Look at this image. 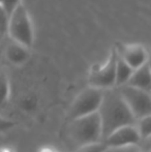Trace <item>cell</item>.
Masks as SVG:
<instances>
[{"instance_id":"8","label":"cell","mask_w":151,"mask_h":152,"mask_svg":"<svg viewBox=\"0 0 151 152\" xmlns=\"http://www.w3.org/2000/svg\"><path fill=\"white\" fill-rule=\"evenodd\" d=\"M116 50L119 57H121L133 69L140 67L146 62L149 61L147 50L141 44L125 45Z\"/></svg>"},{"instance_id":"1","label":"cell","mask_w":151,"mask_h":152,"mask_svg":"<svg viewBox=\"0 0 151 152\" xmlns=\"http://www.w3.org/2000/svg\"><path fill=\"white\" fill-rule=\"evenodd\" d=\"M97 113L101 118L103 140L117 128L136 123V118L125 104L118 88L115 87L104 90L103 100Z\"/></svg>"},{"instance_id":"4","label":"cell","mask_w":151,"mask_h":152,"mask_svg":"<svg viewBox=\"0 0 151 152\" xmlns=\"http://www.w3.org/2000/svg\"><path fill=\"white\" fill-rule=\"evenodd\" d=\"M104 96V90L95 87H87L77 95L69 111V119L86 116L98 111Z\"/></svg>"},{"instance_id":"15","label":"cell","mask_w":151,"mask_h":152,"mask_svg":"<svg viewBox=\"0 0 151 152\" xmlns=\"http://www.w3.org/2000/svg\"><path fill=\"white\" fill-rule=\"evenodd\" d=\"M8 14L5 12L3 7L0 5V35L3 36L6 34L7 30V24H8Z\"/></svg>"},{"instance_id":"14","label":"cell","mask_w":151,"mask_h":152,"mask_svg":"<svg viewBox=\"0 0 151 152\" xmlns=\"http://www.w3.org/2000/svg\"><path fill=\"white\" fill-rule=\"evenodd\" d=\"M108 146L104 143V141H99L79 147L77 152H105Z\"/></svg>"},{"instance_id":"20","label":"cell","mask_w":151,"mask_h":152,"mask_svg":"<svg viewBox=\"0 0 151 152\" xmlns=\"http://www.w3.org/2000/svg\"><path fill=\"white\" fill-rule=\"evenodd\" d=\"M2 37H3V36H2V35H0V40L2 39Z\"/></svg>"},{"instance_id":"18","label":"cell","mask_w":151,"mask_h":152,"mask_svg":"<svg viewBox=\"0 0 151 152\" xmlns=\"http://www.w3.org/2000/svg\"><path fill=\"white\" fill-rule=\"evenodd\" d=\"M14 126H15L14 121L0 116V132H6V130H8V129H12Z\"/></svg>"},{"instance_id":"17","label":"cell","mask_w":151,"mask_h":152,"mask_svg":"<svg viewBox=\"0 0 151 152\" xmlns=\"http://www.w3.org/2000/svg\"><path fill=\"white\" fill-rule=\"evenodd\" d=\"M105 152H141V149L138 145H131L125 147H108Z\"/></svg>"},{"instance_id":"2","label":"cell","mask_w":151,"mask_h":152,"mask_svg":"<svg viewBox=\"0 0 151 152\" xmlns=\"http://www.w3.org/2000/svg\"><path fill=\"white\" fill-rule=\"evenodd\" d=\"M67 134L77 148L84 145L103 141L101 118L97 112L86 116L71 119L67 127Z\"/></svg>"},{"instance_id":"7","label":"cell","mask_w":151,"mask_h":152,"mask_svg":"<svg viewBox=\"0 0 151 152\" xmlns=\"http://www.w3.org/2000/svg\"><path fill=\"white\" fill-rule=\"evenodd\" d=\"M103 141L108 147H125L138 145L141 138L135 124H131L115 129Z\"/></svg>"},{"instance_id":"22","label":"cell","mask_w":151,"mask_h":152,"mask_svg":"<svg viewBox=\"0 0 151 152\" xmlns=\"http://www.w3.org/2000/svg\"><path fill=\"white\" fill-rule=\"evenodd\" d=\"M0 42H1V40H0Z\"/></svg>"},{"instance_id":"3","label":"cell","mask_w":151,"mask_h":152,"mask_svg":"<svg viewBox=\"0 0 151 152\" xmlns=\"http://www.w3.org/2000/svg\"><path fill=\"white\" fill-rule=\"evenodd\" d=\"M6 33L12 40L25 47L30 48L34 40L32 22L28 10L22 3H20L8 17V24Z\"/></svg>"},{"instance_id":"12","label":"cell","mask_w":151,"mask_h":152,"mask_svg":"<svg viewBox=\"0 0 151 152\" xmlns=\"http://www.w3.org/2000/svg\"><path fill=\"white\" fill-rule=\"evenodd\" d=\"M10 97V84L4 70L0 69V110L4 108Z\"/></svg>"},{"instance_id":"19","label":"cell","mask_w":151,"mask_h":152,"mask_svg":"<svg viewBox=\"0 0 151 152\" xmlns=\"http://www.w3.org/2000/svg\"><path fill=\"white\" fill-rule=\"evenodd\" d=\"M42 152H57V151H55L54 149H51V148H42Z\"/></svg>"},{"instance_id":"13","label":"cell","mask_w":151,"mask_h":152,"mask_svg":"<svg viewBox=\"0 0 151 152\" xmlns=\"http://www.w3.org/2000/svg\"><path fill=\"white\" fill-rule=\"evenodd\" d=\"M141 140H148L151 136V115H147L136 120L135 123Z\"/></svg>"},{"instance_id":"11","label":"cell","mask_w":151,"mask_h":152,"mask_svg":"<svg viewBox=\"0 0 151 152\" xmlns=\"http://www.w3.org/2000/svg\"><path fill=\"white\" fill-rule=\"evenodd\" d=\"M133 72V68H131L118 55L116 61V72H115V87H120L126 84Z\"/></svg>"},{"instance_id":"10","label":"cell","mask_w":151,"mask_h":152,"mask_svg":"<svg viewBox=\"0 0 151 152\" xmlns=\"http://www.w3.org/2000/svg\"><path fill=\"white\" fill-rule=\"evenodd\" d=\"M30 48L12 40L4 50V56L10 63L15 65H22L30 58Z\"/></svg>"},{"instance_id":"5","label":"cell","mask_w":151,"mask_h":152,"mask_svg":"<svg viewBox=\"0 0 151 152\" xmlns=\"http://www.w3.org/2000/svg\"><path fill=\"white\" fill-rule=\"evenodd\" d=\"M118 90L136 120L147 115H151L150 92L129 85L118 87Z\"/></svg>"},{"instance_id":"6","label":"cell","mask_w":151,"mask_h":152,"mask_svg":"<svg viewBox=\"0 0 151 152\" xmlns=\"http://www.w3.org/2000/svg\"><path fill=\"white\" fill-rule=\"evenodd\" d=\"M118 57L116 49H112L107 60L103 65L92 67L89 74V86L106 90L115 87V72H116V61Z\"/></svg>"},{"instance_id":"9","label":"cell","mask_w":151,"mask_h":152,"mask_svg":"<svg viewBox=\"0 0 151 152\" xmlns=\"http://www.w3.org/2000/svg\"><path fill=\"white\" fill-rule=\"evenodd\" d=\"M125 85L136 87V88L142 89L147 92L151 90V69L149 61L146 62L140 67L133 69L128 82Z\"/></svg>"},{"instance_id":"21","label":"cell","mask_w":151,"mask_h":152,"mask_svg":"<svg viewBox=\"0 0 151 152\" xmlns=\"http://www.w3.org/2000/svg\"><path fill=\"white\" fill-rule=\"evenodd\" d=\"M0 57H1V52H0Z\"/></svg>"},{"instance_id":"16","label":"cell","mask_w":151,"mask_h":152,"mask_svg":"<svg viewBox=\"0 0 151 152\" xmlns=\"http://www.w3.org/2000/svg\"><path fill=\"white\" fill-rule=\"evenodd\" d=\"M20 3H22L21 0H0V5L5 10V12L8 14V16Z\"/></svg>"}]
</instances>
